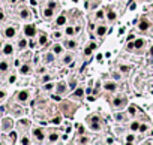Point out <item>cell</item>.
I'll list each match as a JSON object with an SVG mask.
<instances>
[{
    "label": "cell",
    "mask_w": 153,
    "mask_h": 145,
    "mask_svg": "<svg viewBox=\"0 0 153 145\" xmlns=\"http://www.w3.org/2000/svg\"><path fill=\"white\" fill-rule=\"evenodd\" d=\"M83 96H84V90H83V88H75L74 97H83Z\"/></svg>",
    "instance_id": "32"
},
{
    "label": "cell",
    "mask_w": 153,
    "mask_h": 145,
    "mask_svg": "<svg viewBox=\"0 0 153 145\" xmlns=\"http://www.w3.org/2000/svg\"><path fill=\"white\" fill-rule=\"evenodd\" d=\"M54 15V9H51V8H45V9H44V16H45V18H51V16Z\"/></svg>",
    "instance_id": "23"
},
{
    "label": "cell",
    "mask_w": 153,
    "mask_h": 145,
    "mask_svg": "<svg viewBox=\"0 0 153 145\" xmlns=\"http://www.w3.org/2000/svg\"><path fill=\"white\" fill-rule=\"evenodd\" d=\"M60 121H62V120H60V118H59V117H57V118H54V120H53V123H54V124H59Z\"/></svg>",
    "instance_id": "48"
},
{
    "label": "cell",
    "mask_w": 153,
    "mask_h": 145,
    "mask_svg": "<svg viewBox=\"0 0 153 145\" xmlns=\"http://www.w3.org/2000/svg\"><path fill=\"white\" fill-rule=\"evenodd\" d=\"M90 129H92L93 132L101 130V124H99V121H90Z\"/></svg>",
    "instance_id": "22"
},
{
    "label": "cell",
    "mask_w": 153,
    "mask_h": 145,
    "mask_svg": "<svg viewBox=\"0 0 153 145\" xmlns=\"http://www.w3.org/2000/svg\"><path fill=\"white\" fill-rule=\"evenodd\" d=\"M66 21H68V20H66V16H65V15H60L59 18L56 20V25H65Z\"/></svg>",
    "instance_id": "25"
},
{
    "label": "cell",
    "mask_w": 153,
    "mask_h": 145,
    "mask_svg": "<svg viewBox=\"0 0 153 145\" xmlns=\"http://www.w3.org/2000/svg\"><path fill=\"white\" fill-rule=\"evenodd\" d=\"M63 47L68 48V49H74V48H77V42L74 39H68L65 44H63Z\"/></svg>",
    "instance_id": "15"
},
{
    "label": "cell",
    "mask_w": 153,
    "mask_h": 145,
    "mask_svg": "<svg viewBox=\"0 0 153 145\" xmlns=\"http://www.w3.org/2000/svg\"><path fill=\"white\" fill-rule=\"evenodd\" d=\"M14 45L11 44V42H6V44H3V47H2V49H0V51H2V54L3 55H12L14 54Z\"/></svg>",
    "instance_id": "5"
},
{
    "label": "cell",
    "mask_w": 153,
    "mask_h": 145,
    "mask_svg": "<svg viewBox=\"0 0 153 145\" xmlns=\"http://www.w3.org/2000/svg\"><path fill=\"white\" fill-rule=\"evenodd\" d=\"M96 16H98L99 20H102V18H104V12H98V15H96Z\"/></svg>",
    "instance_id": "47"
},
{
    "label": "cell",
    "mask_w": 153,
    "mask_h": 145,
    "mask_svg": "<svg viewBox=\"0 0 153 145\" xmlns=\"http://www.w3.org/2000/svg\"><path fill=\"white\" fill-rule=\"evenodd\" d=\"M116 16H117V14H116L114 11H108V14H107V18L110 20V21H114V20H116Z\"/></svg>",
    "instance_id": "33"
},
{
    "label": "cell",
    "mask_w": 153,
    "mask_h": 145,
    "mask_svg": "<svg viewBox=\"0 0 153 145\" xmlns=\"http://www.w3.org/2000/svg\"><path fill=\"white\" fill-rule=\"evenodd\" d=\"M20 18H21V20H29V18H30V11L27 9V8H23V9H20Z\"/></svg>",
    "instance_id": "12"
},
{
    "label": "cell",
    "mask_w": 153,
    "mask_h": 145,
    "mask_svg": "<svg viewBox=\"0 0 153 145\" xmlns=\"http://www.w3.org/2000/svg\"><path fill=\"white\" fill-rule=\"evenodd\" d=\"M32 133H33V136L36 139H38L39 142H42L44 139H45V133H44V130L41 129V127H35V129L32 130Z\"/></svg>",
    "instance_id": "8"
},
{
    "label": "cell",
    "mask_w": 153,
    "mask_h": 145,
    "mask_svg": "<svg viewBox=\"0 0 153 145\" xmlns=\"http://www.w3.org/2000/svg\"><path fill=\"white\" fill-rule=\"evenodd\" d=\"M104 88L108 90V91H116L117 90V84L113 82V81H107V82H104Z\"/></svg>",
    "instance_id": "10"
},
{
    "label": "cell",
    "mask_w": 153,
    "mask_h": 145,
    "mask_svg": "<svg viewBox=\"0 0 153 145\" xmlns=\"http://www.w3.org/2000/svg\"><path fill=\"white\" fill-rule=\"evenodd\" d=\"M2 21H5V12L0 9V23H2Z\"/></svg>",
    "instance_id": "41"
},
{
    "label": "cell",
    "mask_w": 153,
    "mask_h": 145,
    "mask_svg": "<svg viewBox=\"0 0 153 145\" xmlns=\"http://www.w3.org/2000/svg\"><path fill=\"white\" fill-rule=\"evenodd\" d=\"M63 48H65V47H63V45H60V44H54L53 45V53L54 54H63Z\"/></svg>",
    "instance_id": "17"
},
{
    "label": "cell",
    "mask_w": 153,
    "mask_h": 145,
    "mask_svg": "<svg viewBox=\"0 0 153 145\" xmlns=\"http://www.w3.org/2000/svg\"><path fill=\"white\" fill-rule=\"evenodd\" d=\"M48 141H50L51 144H56V142L59 141V135H57V133H50V135H48Z\"/></svg>",
    "instance_id": "27"
},
{
    "label": "cell",
    "mask_w": 153,
    "mask_h": 145,
    "mask_svg": "<svg viewBox=\"0 0 153 145\" xmlns=\"http://www.w3.org/2000/svg\"><path fill=\"white\" fill-rule=\"evenodd\" d=\"M0 129H2L5 133H9L14 129V120L12 118H9V117H5L2 120V123H0Z\"/></svg>",
    "instance_id": "1"
},
{
    "label": "cell",
    "mask_w": 153,
    "mask_h": 145,
    "mask_svg": "<svg viewBox=\"0 0 153 145\" xmlns=\"http://www.w3.org/2000/svg\"><path fill=\"white\" fill-rule=\"evenodd\" d=\"M54 87H56V85H54L53 82H45V84H44V90H47V91L53 90Z\"/></svg>",
    "instance_id": "35"
},
{
    "label": "cell",
    "mask_w": 153,
    "mask_h": 145,
    "mask_svg": "<svg viewBox=\"0 0 153 145\" xmlns=\"http://www.w3.org/2000/svg\"><path fill=\"white\" fill-rule=\"evenodd\" d=\"M132 48H135L134 47V42H129V44H128V49H132Z\"/></svg>",
    "instance_id": "49"
},
{
    "label": "cell",
    "mask_w": 153,
    "mask_h": 145,
    "mask_svg": "<svg viewBox=\"0 0 153 145\" xmlns=\"http://www.w3.org/2000/svg\"><path fill=\"white\" fill-rule=\"evenodd\" d=\"M114 120H116V121H125V120H126V114H123V112L114 114Z\"/></svg>",
    "instance_id": "24"
},
{
    "label": "cell",
    "mask_w": 153,
    "mask_h": 145,
    "mask_svg": "<svg viewBox=\"0 0 153 145\" xmlns=\"http://www.w3.org/2000/svg\"><path fill=\"white\" fill-rule=\"evenodd\" d=\"M27 47H29V42H27V39H24V38L17 42V48L18 49H26Z\"/></svg>",
    "instance_id": "13"
},
{
    "label": "cell",
    "mask_w": 153,
    "mask_h": 145,
    "mask_svg": "<svg viewBox=\"0 0 153 145\" xmlns=\"http://www.w3.org/2000/svg\"><path fill=\"white\" fill-rule=\"evenodd\" d=\"M93 49H96V44H95V42H90V44H89V47L84 49V54H86V55H92Z\"/></svg>",
    "instance_id": "16"
},
{
    "label": "cell",
    "mask_w": 153,
    "mask_h": 145,
    "mask_svg": "<svg viewBox=\"0 0 153 145\" xmlns=\"http://www.w3.org/2000/svg\"><path fill=\"white\" fill-rule=\"evenodd\" d=\"M105 33H107V27H105V25H98V27H96V35L99 38L105 36Z\"/></svg>",
    "instance_id": "18"
},
{
    "label": "cell",
    "mask_w": 153,
    "mask_h": 145,
    "mask_svg": "<svg viewBox=\"0 0 153 145\" xmlns=\"http://www.w3.org/2000/svg\"><path fill=\"white\" fill-rule=\"evenodd\" d=\"M60 36H62V33H60V31H54V38H56V39H59Z\"/></svg>",
    "instance_id": "45"
},
{
    "label": "cell",
    "mask_w": 153,
    "mask_h": 145,
    "mask_svg": "<svg viewBox=\"0 0 153 145\" xmlns=\"http://www.w3.org/2000/svg\"><path fill=\"white\" fill-rule=\"evenodd\" d=\"M113 76H114L116 79H120V78H122V75H120V73H116V72L113 73Z\"/></svg>",
    "instance_id": "46"
},
{
    "label": "cell",
    "mask_w": 153,
    "mask_h": 145,
    "mask_svg": "<svg viewBox=\"0 0 153 145\" xmlns=\"http://www.w3.org/2000/svg\"><path fill=\"white\" fill-rule=\"evenodd\" d=\"M74 62V55L72 54H65L63 55V64H71Z\"/></svg>",
    "instance_id": "21"
},
{
    "label": "cell",
    "mask_w": 153,
    "mask_h": 145,
    "mask_svg": "<svg viewBox=\"0 0 153 145\" xmlns=\"http://www.w3.org/2000/svg\"><path fill=\"white\" fill-rule=\"evenodd\" d=\"M150 29V21L146 20V18H141V21L138 23V30L141 31H147Z\"/></svg>",
    "instance_id": "9"
},
{
    "label": "cell",
    "mask_w": 153,
    "mask_h": 145,
    "mask_svg": "<svg viewBox=\"0 0 153 145\" xmlns=\"http://www.w3.org/2000/svg\"><path fill=\"white\" fill-rule=\"evenodd\" d=\"M129 129H131L132 132H138V129H140V123H138V121H132V123L129 124Z\"/></svg>",
    "instance_id": "29"
},
{
    "label": "cell",
    "mask_w": 153,
    "mask_h": 145,
    "mask_svg": "<svg viewBox=\"0 0 153 145\" xmlns=\"http://www.w3.org/2000/svg\"><path fill=\"white\" fill-rule=\"evenodd\" d=\"M51 78H53L51 75H44V76H42V82H44V84H45V82H50Z\"/></svg>",
    "instance_id": "40"
},
{
    "label": "cell",
    "mask_w": 153,
    "mask_h": 145,
    "mask_svg": "<svg viewBox=\"0 0 153 145\" xmlns=\"http://www.w3.org/2000/svg\"><path fill=\"white\" fill-rule=\"evenodd\" d=\"M54 88H56V93H57V94L62 96V94H65V93L68 91V84H66L65 81H60V82H57V85H56Z\"/></svg>",
    "instance_id": "6"
},
{
    "label": "cell",
    "mask_w": 153,
    "mask_h": 145,
    "mask_svg": "<svg viewBox=\"0 0 153 145\" xmlns=\"http://www.w3.org/2000/svg\"><path fill=\"white\" fill-rule=\"evenodd\" d=\"M119 69H120L122 73H129V72H131V66H128V64H120Z\"/></svg>",
    "instance_id": "28"
},
{
    "label": "cell",
    "mask_w": 153,
    "mask_h": 145,
    "mask_svg": "<svg viewBox=\"0 0 153 145\" xmlns=\"http://www.w3.org/2000/svg\"><path fill=\"white\" fill-rule=\"evenodd\" d=\"M90 141H89V138L87 136H80V138L77 139V144H89Z\"/></svg>",
    "instance_id": "34"
},
{
    "label": "cell",
    "mask_w": 153,
    "mask_h": 145,
    "mask_svg": "<svg viewBox=\"0 0 153 145\" xmlns=\"http://www.w3.org/2000/svg\"><path fill=\"white\" fill-rule=\"evenodd\" d=\"M152 6H153V5H152Z\"/></svg>",
    "instance_id": "54"
},
{
    "label": "cell",
    "mask_w": 153,
    "mask_h": 145,
    "mask_svg": "<svg viewBox=\"0 0 153 145\" xmlns=\"http://www.w3.org/2000/svg\"><path fill=\"white\" fill-rule=\"evenodd\" d=\"M144 45H146V40H144L143 38H138V39H135V40H134V47L137 48V49H141Z\"/></svg>",
    "instance_id": "14"
},
{
    "label": "cell",
    "mask_w": 153,
    "mask_h": 145,
    "mask_svg": "<svg viewBox=\"0 0 153 145\" xmlns=\"http://www.w3.org/2000/svg\"><path fill=\"white\" fill-rule=\"evenodd\" d=\"M75 33H77V31H75V29H74V27H71V25H69V27H66V30H65V35H66L68 38L74 36Z\"/></svg>",
    "instance_id": "26"
},
{
    "label": "cell",
    "mask_w": 153,
    "mask_h": 145,
    "mask_svg": "<svg viewBox=\"0 0 153 145\" xmlns=\"http://www.w3.org/2000/svg\"><path fill=\"white\" fill-rule=\"evenodd\" d=\"M48 8H51V9H56V8L59 6V3L57 2H54V0H51V2H48V5H47Z\"/></svg>",
    "instance_id": "39"
},
{
    "label": "cell",
    "mask_w": 153,
    "mask_h": 145,
    "mask_svg": "<svg viewBox=\"0 0 153 145\" xmlns=\"http://www.w3.org/2000/svg\"><path fill=\"white\" fill-rule=\"evenodd\" d=\"M9 70V63L8 62H0V73H6Z\"/></svg>",
    "instance_id": "20"
},
{
    "label": "cell",
    "mask_w": 153,
    "mask_h": 145,
    "mask_svg": "<svg viewBox=\"0 0 153 145\" xmlns=\"http://www.w3.org/2000/svg\"><path fill=\"white\" fill-rule=\"evenodd\" d=\"M17 36V29L14 25H8V27L3 29V38L5 39H14Z\"/></svg>",
    "instance_id": "3"
},
{
    "label": "cell",
    "mask_w": 153,
    "mask_h": 145,
    "mask_svg": "<svg viewBox=\"0 0 153 145\" xmlns=\"http://www.w3.org/2000/svg\"><path fill=\"white\" fill-rule=\"evenodd\" d=\"M47 40H48L47 35H41V36H39V40H38V44H39L41 47H44L45 44H47Z\"/></svg>",
    "instance_id": "31"
},
{
    "label": "cell",
    "mask_w": 153,
    "mask_h": 145,
    "mask_svg": "<svg viewBox=\"0 0 153 145\" xmlns=\"http://www.w3.org/2000/svg\"><path fill=\"white\" fill-rule=\"evenodd\" d=\"M44 62H45V64L47 63H53L54 62V53H47L44 55Z\"/></svg>",
    "instance_id": "19"
},
{
    "label": "cell",
    "mask_w": 153,
    "mask_h": 145,
    "mask_svg": "<svg viewBox=\"0 0 153 145\" xmlns=\"http://www.w3.org/2000/svg\"><path fill=\"white\" fill-rule=\"evenodd\" d=\"M75 84H77V82H75V79H72V81L69 82V88H75Z\"/></svg>",
    "instance_id": "42"
},
{
    "label": "cell",
    "mask_w": 153,
    "mask_h": 145,
    "mask_svg": "<svg viewBox=\"0 0 153 145\" xmlns=\"http://www.w3.org/2000/svg\"><path fill=\"white\" fill-rule=\"evenodd\" d=\"M147 130H149V126H147V124H141V123H140V129H138V132H140V133H144V132H147Z\"/></svg>",
    "instance_id": "36"
},
{
    "label": "cell",
    "mask_w": 153,
    "mask_h": 145,
    "mask_svg": "<svg viewBox=\"0 0 153 145\" xmlns=\"http://www.w3.org/2000/svg\"><path fill=\"white\" fill-rule=\"evenodd\" d=\"M5 97H6V91H2V90H0V100L5 99Z\"/></svg>",
    "instance_id": "44"
},
{
    "label": "cell",
    "mask_w": 153,
    "mask_h": 145,
    "mask_svg": "<svg viewBox=\"0 0 153 145\" xmlns=\"http://www.w3.org/2000/svg\"><path fill=\"white\" fill-rule=\"evenodd\" d=\"M149 53H150V55H153V45L150 47V49H149Z\"/></svg>",
    "instance_id": "52"
},
{
    "label": "cell",
    "mask_w": 153,
    "mask_h": 145,
    "mask_svg": "<svg viewBox=\"0 0 153 145\" xmlns=\"http://www.w3.org/2000/svg\"><path fill=\"white\" fill-rule=\"evenodd\" d=\"M45 70H47V69H45V67H39V69H38V72H39V73H44Z\"/></svg>",
    "instance_id": "50"
},
{
    "label": "cell",
    "mask_w": 153,
    "mask_h": 145,
    "mask_svg": "<svg viewBox=\"0 0 153 145\" xmlns=\"http://www.w3.org/2000/svg\"><path fill=\"white\" fill-rule=\"evenodd\" d=\"M135 112H137V108H135L134 105L128 106V114H129V115H135Z\"/></svg>",
    "instance_id": "38"
},
{
    "label": "cell",
    "mask_w": 153,
    "mask_h": 145,
    "mask_svg": "<svg viewBox=\"0 0 153 145\" xmlns=\"http://www.w3.org/2000/svg\"><path fill=\"white\" fill-rule=\"evenodd\" d=\"M30 97V93L27 91V90H20L17 93V100L20 102V103H24V102H27Z\"/></svg>",
    "instance_id": "4"
},
{
    "label": "cell",
    "mask_w": 153,
    "mask_h": 145,
    "mask_svg": "<svg viewBox=\"0 0 153 145\" xmlns=\"http://www.w3.org/2000/svg\"><path fill=\"white\" fill-rule=\"evenodd\" d=\"M125 105H126V99H125L123 96H119V97H114V99H113V106H114V108L122 109Z\"/></svg>",
    "instance_id": "7"
},
{
    "label": "cell",
    "mask_w": 153,
    "mask_h": 145,
    "mask_svg": "<svg viewBox=\"0 0 153 145\" xmlns=\"http://www.w3.org/2000/svg\"><path fill=\"white\" fill-rule=\"evenodd\" d=\"M24 36L26 38H35L36 36V33H38V29H36V25H33V24H26L24 25Z\"/></svg>",
    "instance_id": "2"
},
{
    "label": "cell",
    "mask_w": 153,
    "mask_h": 145,
    "mask_svg": "<svg viewBox=\"0 0 153 145\" xmlns=\"http://www.w3.org/2000/svg\"><path fill=\"white\" fill-rule=\"evenodd\" d=\"M29 47H30V48H35V47H36V42L33 40V38H32V40L29 42Z\"/></svg>",
    "instance_id": "43"
},
{
    "label": "cell",
    "mask_w": 153,
    "mask_h": 145,
    "mask_svg": "<svg viewBox=\"0 0 153 145\" xmlns=\"http://www.w3.org/2000/svg\"><path fill=\"white\" fill-rule=\"evenodd\" d=\"M20 72H21V75H29L30 72H32V66L30 64H21L20 66Z\"/></svg>",
    "instance_id": "11"
},
{
    "label": "cell",
    "mask_w": 153,
    "mask_h": 145,
    "mask_svg": "<svg viewBox=\"0 0 153 145\" xmlns=\"http://www.w3.org/2000/svg\"><path fill=\"white\" fill-rule=\"evenodd\" d=\"M15 79H17V78H15V75H12V76H11V79H9V82L12 84V82H15Z\"/></svg>",
    "instance_id": "51"
},
{
    "label": "cell",
    "mask_w": 153,
    "mask_h": 145,
    "mask_svg": "<svg viewBox=\"0 0 153 145\" xmlns=\"http://www.w3.org/2000/svg\"><path fill=\"white\" fill-rule=\"evenodd\" d=\"M126 144H134L135 142V135L134 133H129V135H126V139H125Z\"/></svg>",
    "instance_id": "30"
},
{
    "label": "cell",
    "mask_w": 153,
    "mask_h": 145,
    "mask_svg": "<svg viewBox=\"0 0 153 145\" xmlns=\"http://www.w3.org/2000/svg\"><path fill=\"white\" fill-rule=\"evenodd\" d=\"M2 47H3V42H2V40H0V49H2Z\"/></svg>",
    "instance_id": "53"
},
{
    "label": "cell",
    "mask_w": 153,
    "mask_h": 145,
    "mask_svg": "<svg viewBox=\"0 0 153 145\" xmlns=\"http://www.w3.org/2000/svg\"><path fill=\"white\" fill-rule=\"evenodd\" d=\"M20 144H23V145H27V144H30V139H29V136H23V138L18 141Z\"/></svg>",
    "instance_id": "37"
}]
</instances>
